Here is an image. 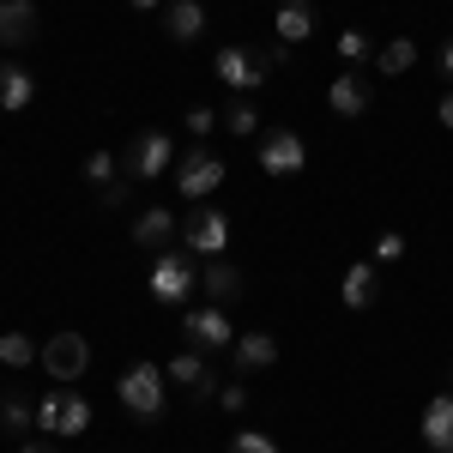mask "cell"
I'll list each match as a JSON object with an SVG mask.
<instances>
[{
	"label": "cell",
	"instance_id": "6da1fadb",
	"mask_svg": "<svg viewBox=\"0 0 453 453\" xmlns=\"http://www.w3.org/2000/svg\"><path fill=\"white\" fill-rule=\"evenodd\" d=\"M164 387H170V375H164L157 363H134V369L115 381V399H121L127 418L157 423V418H164Z\"/></svg>",
	"mask_w": 453,
	"mask_h": 453
},
{
	"label": "cell",
	"instance_id": "7a4b0ae2",
	"mask_svg": "<svg viewBox=\"0 0 453 453\" xmlns=\"http://www.w3.org/2000/svg\"><path fill=\"white\" fill-rule=\"evenodd\" d=\"M211 73H218V85H230L236 97H248V91H260V85H266L273 61H266L254 42H224V49L211 55Z\"/></svg>",
	"mask_w": 453,
	"mask_h": 453
},
{
	"label": "cell",
	"instance_id": "3957f363",
	"mask_svg": "<svg viewBox=\"0 0 453 453\" xmlns=\"http://www.w3.org/2000/svg\"><path fill=\"white\" fill-rule=\"evenodd\" d=\"M145 290H151V303H164V309H181V303L200 290L194 254H181V248H164V254H157V266H151V279H145Z\"/></svg>",
	"mask_w": 453,
	"mask_h": 453
},
{
	"label": "cell",
	"instance_id": "277c9868",
	"mask_svg": "<svg viewBox=\"0 0 453 453\" xmlns=\"http://www.w3.org/2000/svg\"><path fill=\"white\" fill-rule=\"evenodd\" d=\"M85 369H91V339H85V333L61 326L55 339H42V375H55L61 387H73Z\"/></svg>",
	"mask_w": 453,
	"mask_h": 453
},
{
	"label": "cell",
	"instance_id": "5b68a950",
	"mask_svg": "<svg viewBox=\"0 0 453 453\" xmlns=\"http://www.w3.org/2000/svg\"><path fill=\"white\" fill-rule=\"evenodd\" d=\"M224 157H211L206 145H194L188 157H175V188L188 194V200H211L218 188H224Z\"/></svg>",
	"mask_w": 453,
	"mask_h": 453
},
{
	"label": "cell",
	"instance_id": "8992f818",
	"mask_svg": "<svg viewBox=\"0 0 453 453\" xmlns=\"http://www.w3.org/2000/svg\"><path fill=\"white\" fill-rule=\"evenodd\" d=\"M181 242H188V254H200V260H224V248H230V218H224L218 206L188 211V224H181Z\"/></svg>",
	"mask_w": 453,
	"mask_h": 453
},
{
	"label": "cell",
	"instance_id": "52a82bcc",
	"mask_svg": "<svg viewBox=\"0 0 453 453\" xmlns=\"http://www.w3.org/2000/svg\"><path fill=\"white\" fill-rule=\"evenodd\" d=\"M181 339H188V350H230L236 345V326H230V314L211 303V309L181 314Z\"/></svg>",
	"mask_w": 453,
	"mask_h": 453
},
{
	"label": "cell",
	"instance_id": "ba28073f",
	"mask_svg": "<svg viewBox=\"0 0 453 453\" xmlns=\"http://www.w3.org/2000/svg\"><path fill=\"white\" fill-rule=\"evenodd\" d=\"M175 164V145L164 127H145V134H134V145H127V175L134 181H157V175Z\"/></svg>",
	"mask_w": 453,
	"mask_h": 453
},
{
	"label": "cell",
	"instance_id": "9c48e42d",
	"mask_svg": "<svg viewBox=\"0 0 453 453\" xmlns=\"http://www.w3.org/2000/svg\"><path fill=\"white\" fill-rule=\"evenodd\" d=\"M254 157H260L266 175L284 181V175H296L309 164V145H303V134H290V127H273V134H260V151H254Z\"/></svg>",
	"mask_w": 453,
	"mask_h": 453
},
{
	"label": "cell",
	"instance_id": "30bf717a",
	"mask_svg": "<svg viewBox=\"0 0 453 453\" xmlns=\"http://www.w3.org/2000/svg\"><path fill=\"white\" fill-rule=\"evenodd\" d=\"M273 363H279V339H273V333H260V326L236 333V345H230V375H260V369H273Z\"/></svg>",
	"mask_w": 453,
	"mask_h": 453
},
{
	"label": "cell",
	"instance_id": "8fae6325",
	"mask_svg": "<svg viewBox=\"0 0 453 453\" xmlns=\"http://www.w3.org/2000/svg\"><path fill=\"white\" fill-rule=\"evenodd\" d=\"M423 448L429 453H453V387L448 393H435L429 405H423Z\"/></svg>",
	"mask_w": 453,
	"mask_h": 453
},
{
	"label": "cell",
	"instance_id": "7c38bea8",
	"mask_svg": "<svg viewBox=\"0 0 453 453\" xmlns=\"http://www.w3.org/2000/svg\"><path fill=\"white\" fill-rule=\"evenodd\" d=\"M36 0H0V42L6 49H25V42H36Z\"/></svg>",
	"mask_w": 453,
	"mask_h": 453
},
{
	"label": "cell",
	"instance_id": "4fadbf2b",
	"mask_svg": "<svg viewBox=\"0 0 453 453\" xmlns=\"http://www.w3.org/2000/svg\"><path fill=\"white\" fill-rule=\"evenodd\" d=\"M164 36L181 42V49L200 42V36H206V6H200V0H170V6H164Z\"/></svg>",
	"mask_w": 453,
	"mask_h": 453
},
{
	"label": "cell",
	"instance_id": "5bb4252c",
	"mask_svg": "<svg viewBox=\"0 0 453 453\" xmlns=\"http://www.w3.org/2000/svg\"><path fill=\"white\" fill-rule=\"evenodd\" d=\"M200 290H206L211 303L224 309V303H236V296L248 290V279L236 273V266H230V260H206V273H200Z\"/></svg>",
	"mask_w": 453,
	"mask_h": 453
},
{
	"label": "cell",
	"instance_id": "9a60e30c",
	"mask_svg": "<svg viewBox=\"0 0 453 453\" xmlns=\"http://www.w3.org/2000/svg\"><path fill=\"white\" fill-rule=\"evenodd\" d=\"M175 211H164V206H151V211H140V224H134V242L140 248H151V254H164V248L175 242Z\"/></svg>",
	"mask_w": 453,
	"mask_h": 453
},
{
	"label": "cell",
	"instance_id": "2e32d148",
	"mask_svg": "<svg viewBox=\"0 0 453 453\" xmlns=\"http://www.w3.org/2000/svg\"><path fill=\"white\" fill-rule=\"evenodd\" d=\"M339 296H345V309H375V296H381V273L369 266V260H357L339 284Z\"/></svg>",
	"mask_w": 453,
	"mask_h": 453
},
{
	"label": "cell",
	"instance_id": "e0dca14e",
	"mask_svg": "<svg viewBox=\"0 0 453 453\" xmlns=\"http://www.w3.org/2000/svg\"><path fill=\"white\" fill-rule=\"evenodd\" d=\"M314 25H320V19H314L309 0H284V6H279V25H273V31H279V42L290 49V42H309Z\"/></svg>",
	"mask_w": 453,
	"mask_h": 453
},
{
	"label": "cell",
	"instance_id": "ac0fdd59",
	"mask_svg": "<svg viewBox=\"0 0 453 453\" xmlns=\"http://www.w3.org/2000/svg\"><path fill=\"white\" fill-rule=\"evenodd\" d=\"M326 104H333V115H363V109H369V85H363V79H357V73H339V79H333V85H326Z\"/></svg>",
	"mask_w": 453,
	"mask_h": 453
},
{
	"label": "cell",
	"instance_id": "d6986e66",
	"mask_svg": "<svg viewBox=\"0 0 453 453\" xmlns=\"http://www.w3.org/2000/svg\"><path fill=\"white\" fill-rule=\"evenodd\" d=\"M31 97H36V79L25 67H0V109L6 115H19V109H31Z\"/></svg>",
	"mask_w": 453,
	"mask_h": 453
},
{
	"label": "cell",
	"instance_id": "ffe728a7",
	"mask_svg": "<svg viewBox=\"0 0 453 453\" xmlns=\"http://www.w3.org/2000/svg\"><path fill=\"white\" fill-rule=\"evenodd\" d=\"M85 429H91V399L73 393V387H61V429H55V441H73V435H85Z\"/></svg>",
	"mask_w": 453,
	"mask_h": 453
},
{
	"label": "cell",
	"instance_id": "44dd1931",
	"mask_svg": "<svg viewBox=\"0 0 453 453\" xmlns=\"http://www.w3.org/2000/svg\"><path fill=\"white\" fill-rule=\"evenodd\" d=\"M164 375H170L175 387H188V393H194V387L211 375V363H206V350H181V357H170V363H164Z\"/></svg>",
	"mask_w": 453,
	"mask_h": 453
},
{
	"label": "cell",
	"instance_id": "7402d4cb",
	"mask_svg": "<svg viewBox=\"0 0 453 453\" xmlns=\"http://www.w3.org/2000/svg\"><path fill=\"white\" fill-rule=\"evenodd\" d=\"M375 67H381L387 79H393V73H411V67H418V42H411V36L381 42V49H375Z\"/></svg>",
	"mask_w": 453,
	"mask_h": 453
},
{
	"label": "cell",
	"instance_id": "603a6c76",
	"mask_svg": "<svg viewBox=\"0 0 453 453\" xmlns=\"http://www.w3.org/2000/svg\"><path fill=\"white\" fill-rule=\"evenodd\" d=\"M0 363L6 369H31V363H42V345H31L25 333H0Z\"/></svg>",
	"mask_w": 453,
	"mask_h": 453
},
{
	"label": "cell",
	"instance_id": "cb8c5ba5",
	"mask_svg": "<svg viewBox=\"0 0 453 453\" xmlns=\"http://www.w3.org/2000/svg\"><path fill=\"white\" fill-rule=\"evenodd\" d=\"M224 127H230L236 140H254V134H260V115H254V104H248V97H236V104L224 109Z\"/></svg>",
	"mask_w": 453,
	"mask_h": 453
},
{
	"label": "cell",
	"instance_id": "d4e9b609",
	"mask_svg": "<svg viewBox=\"0 0 453 453\" xmlns=\"http://www.w3.org/2000/svg\"><path fill=\"white\" fill-rule=\"evenodd\" d=\"M339 55H345V61H357V67H363V61H375V36H369V31H357V25H350V31L339 36Z\"/></svg>",
	"mask_w": 453,
	"mask_h": 453
},
{
	"label": "cell",
	"instance_id": "484cf974",
	"mask_svg": "<svg viewBox=\"0 0 453 453\" xmlns=\"http://www.w3.org/2000/svg\"><path fill=\"white\" fill-rule=\"evenodd\" d=\"M0 423H6L12 435H25V429L36 423V405H25V399H12V393H6V399H0Z\"/></svg>",
	"mask_w": 453,
	"mask_h": 453
},
{
	"label": "cell",
	"instance_id": "4316f807",
	"mask_svg": "<svg viewBox=\"0 0 453 453\" xmlns=\"http://www.w3.org/2000/svg\"><path fill=\"white\" fill-rule=\"evenodd\" d=\"M230 453H279V441H273L266 429H236V435H230Z\"/></svg>",
	"mask_w": 453,
	"mask_h": 453
},
{
	"label": "cell",
	"instance_id": "83f0119b",
	"mask_svg": "<svg viewBox=\"0 0 453 453\" xmlns=\"http://www.w3.org/2000/svg\"><path fill=\"white\" fill-rule=\"evenodd\" d=\"M85 181L109 188V181H115V151H91V157H85Z\"/></svg>",
	"mask_w": 453,
	"mask_h": 453
},
{
	"label": "cell",
	"instance_id": "f1b7e54d",
	"mask_svg": "<svg viewBox=\"0 0 453 453\" xmlns=\"http://www.w3.org/2000/svg\"><path fill=\"white\" fill-rule=\"evenodd\" d=\"M36 429H42V435H55V429H61V387L36 405Z\"/></svg>",
	"mask_w": 453,
	"mask_h": 453
},
{
	"label": "cell",
	"instance_id": "f546056e",
	"mask_svg": "<svg viewBox=\"0 0 453 453\" xmlns=\"http://www.w3.org/2000/svg\"><path fill=\"white\" fill-rule=\"evenodd\" d=\"M218 121H224V115H211L206 104H194V109H188V134H200V140H206V134H218Z\"/></svg>",
	"mask_w": 453,
	"mask_h": 453
},
{
	"label": "cell",
	"instance_id": "4dcf8cb0",
	"mask_svg": "<svg viewBox=\"0 0 453 453\" xmlns=\"http://www.w3.org/2000/svg\"><path fill=\"white\" fill-rule=\"evenodd\" d=\"M218 405H224V411H230V418H236V411H248V387H242V381L218 387Z\"/></svg>",
	"mask_w": 453,
	"mask_h": 453
},
{
	"label": "cell",
	"instance_id": "1f68e13d",
	"mask_svg": "<svg viewBox=\"0 0 453 453\" xmlns=\"http://www.w3.org/2000/svg\"><path fill=\"white\" fill-rule=\"evenodd\" d=\"M375 254H381V260H399V254H405V236H399V230H387L381 242H375Z\"/></svg>",
	"mask_w": 453,
	"mask_h": 453
},
{
	"label": "cell",
	"instance_id": "d6a6232c",
	"mask_svg": "<svg viewBox=\"0 0 453 453\" xmlns=\"http://www.w3.org/2000/svg\"><path fill=\"white\" fill-rule=\"evenodd\" d=\"M97 200H104V206H127V181H109V188H97Z\"/></svg>",
	"mask_w": 453,
	"mask_h": 453
},
{
	"label": "cell",
	"instance_id": "836d02e7",
	"mask_svg": "<svg viewBox=\"0 0 453 453\" xmlns=\"http://www.w3.org/2000/svg\"><path fill=\"white\" fill-rule=\"evenodd\" d=\"M188 399H194V405H211V399H218V375H206V381L194 387V393H188Z\"/></svg>",
	"mask_w": 453,
	"mask_h": 453
},
{
	"label": "cell",
	"instance_id": "e575fe53",
	"mask_svg": "<svg viewBox=\"0 0 453 453\" xmlns=\"http://www.w3.org/2000/svg\"><path fill=\"white\" fill-rule=\"evenodd\" d=\"M435 115H441V127H448V134H453V91H448V97H441V104H435Z\"/></svg>",
	"mask_w": 453,
	"mask_h": 453
},
{
	"label": "cell",
	"instance_id": "d590c367",
	"mask_svg": "<svg viewBox=\"0 0 453 453\" xmlns=\"http://www.w3.org/2000/svg\"><path fill=\"white\" fill-rule=\"evenodd\" d=\"M19 453H55L49 441H19Z\"/></svg>",
	"mask_w": 453,
	"mask_h": 453
},
{
	"label": "cell",
	"instance_id": "8d00e7d4",
	"mask_svg": "<svg viewBox=\"0 0 453 453\" xmlns=\"http://www.w3.org/2000/svg\"><path fill=\"white\" fill-rule=\"evenodd\" d=\"M441 67H448V79H453V36L441 42Z\"/></svg>",
	"mask_w": 453,
	"mask_h": 453
},
{
	"label": "cell",
	"instance_id": "74e56055",
	"mask_svg": "<svg viewBox=\"0 0 453 453\" xmlns=\"http://www.w3.org/2000/svg\"><path fill=\"white\" fill-rule=\"evenodd\" d=\"M127 6H134V12H151V6H164V0H127Z\"/></svg>",
	"mask_w": 453,
	"mask_h": 453
},
{
	"label": "cell",
	"instance_id": "f35d334b",
	"mask_svg": "<svg viewBox=\"0 0 453 453\" xmlns=\"http://www.w3.org/2000/svg\"><path fill=\"white\" fill-rule=\"evenodd\" d=\"M448 375H453V369H448Z\"/></svg>",
	"mask_w": 453,
	"mask_h": 453
}]
</instances>
